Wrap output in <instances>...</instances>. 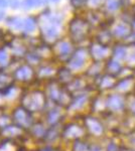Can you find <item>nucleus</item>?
Wrapping results in <instances>:
<instances>
[{
  "instance_id": "42",
  "label": "nucleus",
  "mask_w": 135,
  "mask_h": 151,
  "mask_svg": "<svg viewBox=\"0 0 135 151\" xmlns=\"http://www.w3.org/2000/svg\"><path fill=\"white\" fill-rule=\"evenodd\" d=\"M132 11H133V15H135V4H133V6H132Z\"/></svg>"
},
{
  "instance_id": "32",
  "label": "nucleus",
  "mask_w": 135,
  "mask_h": 151,
  "mask_svg": "<svg viewBox=\"0 0 135 151\" xmlns=\"http://www.w3.org/2000/svg\"><path fill=\"white\" fill-rule=\"evenodd\" d=\"M108 68H109V70H112V72H117V70H120V64L117 60H111V62L108 64Z\"/></svg>"
},
{
  "instance_id": "3",
  "label": "nucleus",
  "mask_w": 135,
  "mask_h": 151,
  "mask_svg": "<svg viewBox=\"0 0 135 151\" xmlns=\"http://www.w3.org/2000/svg\"><path fill=\"white\" fill-rule=\"evenodd\" d=\"M12 119L20 128H31L32 126V117L30 112L26 110L23 106L17 107L12 113Z\"/></svg>"
},
{
  "instance_id": "36",
  "label": "nucleus",
  "mask_w": 135,
  "mask_h": 151,
  "mask_svg": "<svg viewBox=\"0 0 135 151\" xmlns=\"http://www.w3.org/2000/svg\"><path fill=\"white\" fill-rule=\"evenodd\" d=\"M130 26H131L132 31H135V15L132 16L131 21H130Z\"/></svg>"
},
{
  "instance_id": "5",
  "label": "nucleus",
  "mask_w": 135,
  "mask_h": 151,
  "mask_svg": "<svg viewBox=\"0 0 135 151\" xmlns=\"http://www.w3.org/2000/svg\"><path fill=\"white\" fill-rule=\"evenodd\" d=\"M86 60V52L83 48H80L72 55L69 60V67L72 70H79L84 65Z\"/></svg>"
},
{
  "instance_id": "18",
  "label": "nucleus",
  "mask_w": 135,
  "mask_h": 151,
  "mask_svg": "<svg viewBox=\"0 0 135 151\" xmlns=\"http://www.w3.org/2000/svg\"><path fill=\"white\" fill-rule=\"evenodd\" d=\"M60 117H61V113L58 112V110H51L48 112L46 120H48V123L50 125H55V124L58 123Z\"/></svg>"
},
{
  "instance_id": "27",
  "label": "nucleus",
  "mask_w": 135,
  "mask_h": 151,
  "mask_svg": "<svg viewBox=\"0 0 135 151\" xmlns=\"http://www.w3.org/2000/svg\"><path fill=\"white\" fill-rule=\"evenodd\" d=\"M89 2V0H70V3L74 8H82Z\"/></svg>"
},
{
  "instance_id": "16",
  "label": "nucleus",
  "mask_w": 135,
  "mask_h": 151,
  "mask_svg": "<svg viewBox=\"0 0 135 151\" xmlns=\"http://www.w3.org/2000/svg\"><path fill=\"white\" fill-rule=\"evenodd\" d=\"M55 73V70L51 67H48V65H43V67H40V69L38 70V76L40 78H48V77H51V75Z\"/></svg>"
},
{
  "instance_id": "21",
  "label": "nucleus",
  "mask_w": 135,
  "mask_h": 151,
  "mask_svg": "<svg viewBox=\"0 0 135 151\" xmlns=\"http://www.w3.org/2000/svg\"><path fill=\"white\" fill-rule=\"evenodd\" d=\"M107 9L109 11H117L121 7V3H120V0H107L106 3Z\"/></svg>"
},
{
  "instance_id": "33",
  "label": "nucleus",
  "mask_w": 135,
  "mask_h": 151,
  "mask_svg": "<svg viewBox=\"0 0 135 151\" xmlns=\"http://www.w3.org/2000/svg\"><path fill=\"white\" fill-rule=\"evenodd\" d=\"M75 151H87V146L82 142H77L74 146Z\"/></svg>"
},
{
  "instance_id": "31",
  "label": "nucleus",
  "mask_w": 135,
  "mask_h": 151,
  "mask_svg": "<svg viewBox=\"0 0 135 151\" xmlns=\"http://www.w3.org/2000/svg\"><path fill=\"white\" fill-rule=\"evenodd\" d=\"M85 102H86V97L80 96V97H78L77 100H76L74 103H72V107L73 108H81V107L84 105Z\"/></svg>"
},
{
  "instance_id": "7",
  "label": "nucleus",
  "mask_w": 135,
  "mask_h": 151,
  "mask_svg": "<svg viewBox=\"0 0 135 151\" xmlns=\"http://www.w3.org/2000/svg\"><path fill=\"white\" fill-rule=\"evenodd\" d=\"M107 47L101 43H94L91 47V55L95 60H102L103 58L106 57L107 55Z\"/></svg>"
},
{
  "instance_id": "37",
  "label": "nucleus",
  "mask_w": 135,
  "mask_h": 151,
  "mask_svg": "<svg viewBox=\"0 0 135 151\" xmlns=\"http://www.w3.org/2000/svg\"><path fill=\"white\" fill-rule=\"evenodd\" d=\"M8 5V1L7 0H0V8H5Z\"/></svg>"
},
{
  "instance_id": "14",
  "label": "nucleus",
  "mask_w": 135,
  "mask_h": 151,
  "mask_svg": "<svg viewBox=\"0 0 135 151\" xmlns=\"http://www.w3.org/2000/svg\"><path fill=\"white\" fill-rule=\"evenodd\" d=\"M82 133H83V131L80 127L72 125V126H69V127L66 129L65 135L67 136V137L72 138V137H78V136H80Z\"/></svg>"
},
{
  "instance_id": "4",
  "label": "nucleus",
  "mask_w": 135,
  "mask_h": 151,
  "mask_svg": "<svg viewBox=\"0 0 135 151\" xmlns=\"http://www.w3.org/2000/svg\"><path fill=\"white\" fill-rule=\"evenodd\" d=\"M34 76V70L29 65H22L14 72V79L19 82H28Z\"/></svg>"
},
{
  "instance_id": "2",
  "label": "nucleus",
  "mask_w": 135,
  "mask_h": 151,
  "mask_svg": "<svg viewBox=\"0 0 135 151\" xmlns=\"http://www.w3.org/2000/svg\"><path fill=\"white\" fill-rule=\"evenodd\" d=\"M45 105V96L40 91H33L22 97V106L29 112H38Z\"/></svg>"
},
{
  "instance_id": "26",
  "label": "nucleus",
  "mask_w": 135,
  "mask_h": 151,
  "mask_svg": "<svg viewBox=\"0 0 135 151\" xmlns=\"http://www.w3.org/2000/svg\"><path fill=\"white\" fill-rule=\"evenodd\" d=\"M0 151H16V147L11 142H2L0 144Z\"/></svg>"
},
{
  "instance_id": "34",
  "label": "nucleus",
  "mask_w": 135,
  "mask_h": 151,
  "mask_svg": "<svg viewBox=\"0 0 135 151\" xmlns=\"http://www.w3.org/2000/svg\"><path fill=\"white\" fill-rule=\"evenodd\" d=\"M112 83H113V81L111 80V78L106 77V78H104V79H103L102 86L103 87H108V86H110V85H112Z\"/></svg>"
},
{
  "instance_id": "13",
  "label": "nucleus",
  "mask_w": 135,
  "mask_h": 151,
  "mask_svg": "<svg viewBox=\"0 0 135 151\" xmlns=\"http://www.w3.org/2000/svg\"><path fill=\"white\" fill-rule=\"evenodd\" d=\"M86 124H87V126L89 127V129L94 134H100V133L102 132L101 125H100V124L98 123V121H96L95 119H93V118L87 119V121H86Z\"/></svg>"
},
{
  "instance_id": "30",
  "label": "nucleus",
  "mask_w": 135,
  "mask_h": 151,
  "mask_svg": "<svg viewBox=\"0 0 135 151\" xmlns=\"http://www.w3.org/2000/svg\"><path fill=\"white\" fill-rule=\"evenodd\" d=\"M58 76H60V79L63 81H67L71 78V72L69 69H62L58 72Z\"/></svg>"
},
{
  "instance_id": "28",
  "label": "nucleus",
  "mask_w": 135,
  "mask_h": 151,
  "mask_svg": "<svg viewBox=\"0 0 135 151\" xmlns=\"http://www.w3.org/2000/svg\"><path fill=\"white\" fill-rule=\"evenodd\" d=\"M10 117L3 114V115H0V128H4L6 126L10 125Z\"/></svg>"
},
{
  "instance_id": "35",
  "label": "nucleus",
  "mask_w": 135,
  "mask_h": 151,
  "mask_svg": "<svg viewBox=\"0 0 135 151\" xmlns=\"http://www.w3.org/2000/svg\"><path fill=\"white\" fill-rule=\"evenodd\" d=\"M105 0H89V3L93 6H100Z\"/></svg>"
},
{
  "instance_id": "39",
  "label": "nucleus",
  "mask_w": 135,
  "mask_h": 151,
  "mask_svg": "<svg viewBox=\"0 0 135 151\" xmlns=\"http://www.w3.org/2000/svg\"><path fill=\"white\" fill-rule=\"evenodd\" d=\"M40 151H53V149L51 147H50V146H46V147L41 148Z\"/></svg>"
},
{
  "instance_id": "17",
  "label": "nucleus",
  "mask_w": 135,
  "mask_h": 151,
  "mask_svg": "<svg viewBox=\"0 0 135 151\" xmlns=\"http://www.w3.org/2000/svg\"><path fill=\"white\" fill-rule=\"evenodd\" d=\"M6 23L15 29H19L22 27V26H24V21L21 18L18 17H8L6 20Z\"/></svg>"
},
{
  "instance_id": "23",
  "label": "nucleus",
  "mask_w": 135,
  "mask_h": 151,
  "mask_svg": "<svg viewBox=\"0 0 135 151\" xmlns=\"http://www.w3.org/2000/svg\"><path fill=\"white\" fill-rule=\"evenodd\" d=\"M12 78L7 74H0V86H3L4 88L10 86Z\"/></svg>"
},
{
  "instance_id": "38",
  "label": "nucleus",
  "mask_w": 135,
  "mask_h": 151,
  "mask_svg": "<svg viewBox=\"0 0 135 151\" xmlns=\"http://www.w3.org/2000/svg\"><path fill=\"white\" fill-rule=\"evenodd\" d=\"M10 4H11L12 8H16V7L19 5V2H18V0H10Z\"/></svg>"
},
{
  "instance_id": "29",
  "label": "nucleus",
  "mask_w": 135,
  "mask_h": 151,
  "mask_svg": "<svg viewBox=\"0 0 135 151\" xmlns=\"http://www.w3.org/2000/svg\"><path fill=\"white\" fill-rule=\"evenodd\" d=\"M8 53H7V52L5 50H3V48H1L0 50V65H6L7 63H8Z\"/></svg>"
},
{
  "instance_id": "40",
  "label": "nucleus",
  "mask_w": 135,
  "mask_h": 151,
  "mask_svg": "<svg viewBox=\"0 0 135 151\" xmlns=\"http://www.w3.org/2000/svg\"><path fill=\"white\" fill-rule=\"evenodd\" d=\"M4 14H5V13H4L3 11H0V21H1L2 19H3V17H4Z\"/></svg>"
},
{
  "instance_id": "12",
  "label": "nucleus",
  "mask_w": 135,
  "mask_h": 151,
  "mask_svg": "<svg viewBox=\"0 0 135 151\" xmlns=\"http://www.w3.org/2000/svg\"><path fill=\"white\" fill-rule=\"evenodd\" d=\"M48 96L50 98L55 102H62L63 103V98L65 97V94L61 92V90L58 89L56 86H51L48 88Z\"/></svg>"
},
{
  "instance_id": "9",
  "label": "nucleus",
  "mask_w": 135,
  "mask_h": 151,
  "mask_svg": "<svg viewBox=\"0 0 135 151\" xmlns=\"http://www.w3.org/2000/svg\"><path fill=\"white\" fill-rule=\"evenodd\" d=\"M31 133L35 138H38V139H43V138H45L46 133L48 131L45 130V127L43 123H35L31 126Z\"/></svg>"
},
{
  "instance_id": "41",
  "label": "nucleus",
  "mask_w": 135,
  "mask_h": 151,
  "mask_svg": "<svg viewBox=\"0 0 135 151\" xmlns=\"http://www.w3.org/2000/svg\"><path fill=\"white\" fill-rule=\"evenodd\" d=\"M3 97H4L3 93H1V92H0V102H1L2 100H3Z\"/></svg>"
},
{
  "instance_id": "22",
  "label": "nucleus",
  "mask_w": 135,
  "mask_h": 151,
  "mask_svg": "<svg viewBox=\"0 0 135 151\" xmlns=\"http://www.w3.org/2000/svg\"><path fill=\"white\" fill-rule=\"evenodd\" d=\"M105 40H111V32L109 30H102L101 32L98 35V40H99V43L101 45H106V42H105Z\"/></svg>"
},
{
  "instance_id": "43",
  "label": "nucleus",
  "mask_w": 135,
  "mask_h": 151,
  "mask_svg": "<svg viewBox=\"0 0 135 151\" xmlns=\"http://www.w3.org/2000/svg\"><path fill=\"white\" fill-rule=\"evenodd\" d=\"M51 1H53V2H58V0H51Z\"/></svg>"
},
{
  "instance_id": "6",
  "label": "nucleus",
  "mask_w": 135,
  "mask_h": 151,
  "mask_svg": "<svg viewBox=\"0 0 135 151\" xmlns=\"http://www.w3.org/2000/svg\"><path fill=\"white\" fill-rule=\"evenodd\" d=\"M131 26L130 23L127 21H121V22L117 23L116 26L113 29V35L116 37H127L130 33H131Z\"/></svg>"
},
{
  "instance_id": "24",
  "label": "nucleus",
  "mask_w": 135,
  "mask_h": 151,
  "mask_svg": "<svg viewBox=\"0 0 135 151\" xmlns=\"http://www.w3.org/2000/svg\"><path fill=\"white\" fill-rule=\"evenodd\" d=\"M114 57L117 60H122L126 58V48L124 47H118L114 52Z\"/></svg>"
},
{
  "instance_id": "25",
  "label": "nucleus",
  "mask_w": 135,
  "mask_h": 151,
  "mask_svg": "<svg viewBox=\"0 0 135 151\" xmlns=\"http://www.w3.org/2000/svg\"><path fill=\"white\" fill-rule=\"evenodd\" d=\"M26 60L29 64H36V63L40 62V57L38 55L36 52H33V53H26Z\"/></svg>"
},
{
  "instance_id": "20",
  "label": "nucleus",
  "mask_w": 135,
  "mask_h": 151,
  "mask_svg": "<svg viewBox=\"0 0 135 151\" xmlns=\"http://www.w3.org/2000/svg\"><path fill=\"white\" fill-rule=\"evenodd\" d=\"M43 3V0H23L21 6L23 9H31L40 6Z\"/></svg>"
},
{
  "instance_id": "19",
  "label": "nucleus",
  "mask_w": 135,
  "mask_h": 151,
  "mask_svg": "<svg viewBox=\"0 0 135 151\" xmlns=\"http://www.w3.org/2000/svg\"><path fill=\"white\" fill-rule=\"evenodd\" d=\"M108 106L110 107L113 110H117V109H120L122 107V100L120 97H116L113 96L109 99L108 101Z\"/></svg>"
},
{
  "instance_id": "8",
  "label": "nucleus",
  "mask_w": 135,
  "mask_h": 151,
  "mask_svg": "<svg viewBox=\"0 0 135 151\" xmlns=\"http://www.w3.org/2000/svg\"><path fill=\"white\" fill-rule=\"evenodd\" d=\"M21 129L19 126L17 125H8L6 127L2 128L1 129V134L2 136L4 137H7V138H11V137H15V136H18L21 134Z\"/></svg>"
},
{
  "instance_id": "1",
  "label": "nucleus",
  "mask_w": 135,
  "mask_h": 151,
  "mask_svg": "<svg viewBox=\"0 0 135 151\" xmlns=\"http://www.w3.org/2000/svg\"><path fill=\"white\" fill-rule=\"evenodd\" d=\"M90 31V22L85 18L75 17L69 23V32L73 40L82 41Z\"/></svg>"
},
{
  "instance_id": "11",
  "label": "nucleus",
  "mask_w": 135,
  "mask_h": 151,
  "mask_svg": "<svg viewBox=\"0 0 135 151\" xmlns=\"http://www.w3.org/2000/svg\"><path fill=\"white\" fill-rule=\"evenodd\" d=\"M56 50L60 55H70L71 50H72V45L69 41L61 40L56 45Z\"/></svg>"
},
{
  "instance_id": "15",
  "label": "nucleus",
  "mask_w": 135,
  "mask_h": 151,
  "mask_svg": "<svg viewBox=\"0 0 135 151\" xmlns=\"http://www.w3.org/2000/svg\"><path fill=\"white\" fill-rule=\"evenodd\" d=\"M24 29L26 32H32L36 27V19L33 16H29L24 20Z\"/></svg>"
},
{
  "instance_id": "10",
  "label": "nucleus",
  "mask_w": 135,
  "mask_h": 151,
  "mask_svg": "<svg viewBox=\"0 0 135 151\" xmlns=\"http://www.w3.org/2000/svg\"><path fill=\"white\" fill-rule=\"evenodd\" d=\"M43 35L46 40H53L56 38V36H58V30H56V26L53 24L45 25V27H43Z\"/></svg>"
}]
</instances>
